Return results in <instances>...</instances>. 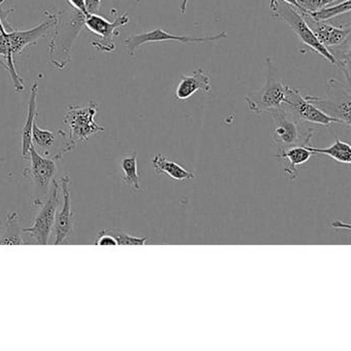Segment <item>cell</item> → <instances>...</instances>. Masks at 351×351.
Here are the masks:
<instances>
[{"mask_svg":"<svg viewBox=\"0 0 351 351\" xmlns=\"http://www.w3.org/2000/svg\"><path fill=\"white\" fill-rule=\"evenodd\" d=\"M46 20L36 27L29 30H12L0 34V65L5 67L10 75L15 86L16 92L21 93L24 90L23 80L20 77L19 73L16 71L14 56L20 55L24 49L32 45L38 44L40 38H45L52 28H54L57 17L50 12L45 11Z\"/></svg>","mask_w":351,"mask_h":351,"instance_id":"obj_1","label":"cell"},{"mask_svg":"<svg viewBox=\"0 0 351 351\" xmlns=\"http://www.w3.org/2000/svg\"><path fill=\"white\" fill-rule=\"evenodd\" d=\"M54 34L49 43V59L56 69H66L71 61V51L75 40L79 38L87 16L83 12L69 5L56 15Z\"/></svg>","mask_w":351,"mask_h":351,"instance_id":"obj_2","label":"cell"},{"mask_svg":"<svg viewBox=\"0 0 351 351\" xmlns=\"http://www.w3.org/2000/svg\"><path fill=\"white\" fill-rule=\"evenodd\" d=\"M274 122L272 131L273 141L278 145V151L291 147L310 145L314 130L304 127L303 122L289 108L281 104L276 108L269 110Z\"/></svg>","mask_w":351,"mask_h":351,"instance_id":"obj_3","label":"cell"},{"mask_svg":"<svg viewBox=\"0 0 351 351\" xmlns=\"http://www.w3.org/2000/svg\"><path fill=\"white\" fill-rule=\"evenodd\" d=\"M271 16L278 21L285 22L295 32L302 43L309 47L316 54L324 57L328 62L335 64V58L326 47L322 46L306 23L302 14L293 5L282 0H270Z\"/></svg>","mask_w":351,"mask_h":351,"instance_id":"obj_4","label":"cell"},{"mask_svg":"<svg viewBox=\"0 0 351 351\" xmlns=\"http://www.w3.org/2000/svg\"><path fill=\"white\" fill-rule=\"evenodd\" d=\"M266 64L268 73L264 87L258 91L250 92L245 96L248 110L256 114L269 112L285 104L287 85L283 84L277 77V71L271 58H267Z\"/></svg>","mask_w":351,"mask_h":351,"instance_id":"obj_5","label":"cell"},{"mask_svg":"<svg viewBox=\"0 0 351 351\" xmlns=\"http://www.w3.org/2000/svg\"><path fill=\"white\" fill-rule=\"evenodd\" d=\"M98 112V104L93 99L87 106H69L64 116V123L69 127V139L73 145L86 143L104 128L94 121Z\"/></svg>","mask_w":351,"mask_h":351,"instance_id":"obj_6","label":"cell"},{"mask_svg":"<svg viewBox=\"0 0 351 351\" xmlns=\"http://www.w3.org/2000/svg\"><path fill=\"white\" fill-rule=\"evenodd\" d=\"M60 184L56 180H53L52 186L49 191L48 197L40 206L38 215H36L32 226L22 229V233L27 234L34 243L40 245H46L49 243L51 235L54 229L55 219H56L57 209L60 202Z\"/></svg>","mask_w":351,"mask_h":351,"instance_id":"obj_7","label":"cell"},{"mask_svg":"<svg viewBox=\"0 0 351 351\" xmlns=\"http://www.w3.org/2000/svg\"><path fill=\"white\" fill-rule=\"evenodd\" d=\"M29 166L23 171V176L30 178L36 188V199L34 204L42 205L48 197L51 184L57 174V161L50 157H45L36 151L34 145L30 149Z\"/></svg>","mask_w":351,"mask_h":351,"instance_id":"obj_8","label":"cell"},{"mask_svg":"<svg viewBox=\"0 0 351 351\" xmlns=\"http://www.w3.org/2000/svg\"><path fill=\"white\" fill-rule=\"evenodd\" d=\"M328 98L326 99L315 96H306V99L324 114L350 127L351 95L349 88L346 89L337 80H330L328 82Z\"/></svg>","mask_w":351,"mask_h":351,"instance_id":"obj_9","label":"cell"},{"mask_svg":"<svg viewBox=\"0 0 351 351\" xmlns=\"http://www.w3.org/2000/svg\"><path fill=\"white\" fill-rule=\"evenodd\" d=\"M128 23V14L120 16L114 22L108 21L106 18L97 14H90L86 17L85 27L99 38L91 42L92 46L96 48V50L99 52L112 53L116 50L114 38L120 34L117 29L124 27Z\"/></svg>","mask_w":351,"mask_h":351,"instance_id":"obj_10","label":"cell"},{"mask_svg":"<svg viewBox=\"0 0 351 351\" xmlns=\"http://www.w3.org/2000/svg\"><path fill=\"white\" fill-rule=\"evenodd\" d=\"M227 38L228 34L226 32H219L215 36L193 38V36H176V34H168L165 30L157 28L152 32L130 36L124 40V44L130 56L134 57L135 52L139 47L143 46V45L153 44V43L178 42L184 45L199 44V43L219 42V40H226Z\"/></svg>","mask_w":351,"mask_h":351,"instance_id":"obj_11","label":"cell"},{"mask_svg":"<svg viewBox=\"0 0 351 351\" xmlns=\"http://www.w3.org/2000/svg\"><path fill=\"white\" fill-rule=\"evenodd\" d=\"M283 104L302 122L312 123V124L322 125L324 127L330 126L332 124L343 125L341 121L322 112L319 108L308 101L306 97H303L299 90L293 89L289 85L285 90Z\"/></svg>","mask_w":351,"mask_h":351,"instance_id":"obj_12","label":"cell"},{"mask_svg":"<svg viewBox=\"0 0 351 351\" xmlns=\"http://www.w3.org/2000/svg\"><path fill=\"white\" fill-rule=\"evenodd\" d=\"M71 182L69 174H66L59 180L61 193H62L63 205L61 210L56 213V219H55L52 233L54 234L55 245L64 243L65 240L75 231V213L71 208V196L69 191Z\"/></svg>","mask_w":351,"mask_h":351,"instance_id":"obj_13","label":"cell"},{"mask_svg":"<svg viewBox=\"0 0 351 351\" xmlns=\"http://www.w3.org/2000/svg\"><path fill=\"white\" fill-rule=\"evenodd\" d=\"M300 13L303 16L306 23L308 24L318 42L322 46L326 47L328 50L334 47L341 46L350 40L351 26H345V27L340 26L339 27V26L328 23V21H316L303 12H300Z\"/></svg>","mask_w":351,"mask_h":351,"instance_id":"obj_14","label":"cell"},{"mask_svg":"<svg viewBox=\"0 0 351 351\" xmlns=\"http://www.w3.org/2000/svg\"><path fill=\"white\" fill-rule=\"evenodd\" d=\"M211 90V81L202 69H197L191 75H182L178 88L176 97L178 100H188L198 91L208 94Z\"/></svg>","mask_w":351,"mask_h":351,"instance_id":"obj_15","label":"cell"},{"mask_svg":"<svg viewBox=\"0 0 351 351\" xmlns=\"http://www.w3.org/2000/svg\"><path fill=\"white\" fill-rule=\"evenodd\" d=\"M38 82L32 85V93H30L29 102H28L27 117H26L25 125L22 130V156L24 160H29L30 149L32 145V128L38 116Z\"/></svg>","mask_w":351,"mask_h":351,"instance_id":"obj_16","label":"cell"},{"mask_svg":"<svg viewBox=\"0 0 351 351\" xmlns=\"http://www.w3.org/2000/svg\"><path fill=\"white\" fill-rule=\"evenodd\" d=\"M314 155L315 154L309 151L306 145L305 147L299 145V147H291L282 149V151H278V154L275 157L287 159L289 161L287 165L285 166V171L287 176L291 178V180H295L299 174L297 169L298 166L303 165Z\"/></svg>","mask_w":351,"mask_h":351,"instance_id":"obj_17","label":"cell"},{"mask_svg":"<svg viewBox=\"0 0 351 351\" xmlns=\"http://www.w3.org/2000/svg\"><path fill=\"white\" fill-rule=\"evenodd\" d=\"M153 166L155 168L156 174L166 173L169 176L172 180H178V182H184L186 180L194 178V173L184 169L182 166L174 162L169 161L165 156L156 155L153 159Z\"/></svg>","mask_w":351,"mask_h":351,"instance_id":"obj_18","label":"cell"},{"mask_svg":"<svg viewBox=\"0 0 351 351\" xmlns=\"http://www.w3.org/2000/svg\"><path fill=\"white\" fill-rule=\"evenodd\" d=\"M61 130L50 131L40 129L36 122L32 128V143L36 149H40V155L45 157H52V147L56 145L57 137L60 135Z\"/></svg>","mask_w":351,"mask_h":351,"instance_id":"obj_19","label":"cell"},{"mask_svg":"<svg viewBox=\"0 0 351 351\" xmlns=\"http://www.w3.org/2000/svg\"><path fill=\"white\" fill-rule=\"evenodd\" d=\"M312 153L322 154V155L328 156L332 159L336 160L339 163L350 164L351 163V147L349 143L340 141L336 137V141L330 147L322 149V147H314L311 145H306Z\"/></svg>","mask_w":351,"mask_h":351,"instance_id":"obj_20","label":"cell"},{"mask_svg":"<svg viewBox=\"0 0 351 351\" xmlns=\"http://www.w3.org/2000/svg\"><path fill=\"white\" fill-rule=\"evenodd\" d=\"M19 213H8L5 219V229L3 238L0 240V244L3 245H23L25 244L22 238V228L20 226Z\"/></svg>","mask_w":351,"mask_h":351,"instance_id":"obj_21","label":"cell"},{"mask_svg":"<svg viewBox=\"0 0 351 351\" xmlns=\"http://www.w3.org/2000/svg\"><path fill=\"white\" fill-rule=\"evenodd\" d=\"M122 169V180L125 184L138 192L141 189V176L137 172V153L125 156L121 162Z\"/></svg>","mask_w":351,"mask_h":351,"instance_id":"obj_22","label":"cell"},{"mask_svg":"<svg viewBox=\"0 0 351 351\" xmlns=\"http://www.w3.org/2000/svg\"><path fill=\"white\" fill-rule=\"evenodd\" d=\"M351 10V0H345L336 5H328L315 12H310L308 15L316 21H330L339 16L348 14Z\"/></svg>","mask_w":351,"mask_h":351,"instance_id":"obj_23","label":"cell"},{"mask_svg":"<svg viewBox=\"0 0 351 351\" xmlns=\"http://www.w3.org/2000/svg\"><path fill=\"white\" fill-rule=\"evenodd\" d=\"M110 235L114 236L118 245H145L149 237H135L117 229H106Z\"/></svg>","mask_w":351,"mask_h":351,"instance_id":"obj_24","label":"cell"},{"mask_svg":"<svg viewBox=\"0 0 351 351\" xmlns=\"http://www.w3.org/2000/svg\"><path fill=\"white\" fill-rule=\"evenodd\" d=\"M5 1L7 0H0V5H3ZM14 10H8V11H5V10L0 9V28L3 30V34H5L8 32H12L13 27H12L11 24L8 22L7 18L10 14L13 13Z\"/></svg>","mask_w":351,"mask_h":351,"instance_id":"obj_25","label":"cell"},{"mask_svg":"<svg viewBox=\"0 0 351 351\" xmlns=\"http://www.w3.org/2000/svg\"><path fill=\"white\" fill-rule=\"evenodd\" d=\"M95 244L96 245H118V242L114 239V236L108 234L104 229L98 234Z\"/></svg>","mask_w":351,"mask_h":351,"instance_id":"obj_26","label":"cell"},{"mask_svg":"<svg viewBox=\"0 0 351 351\" xmlns=\"http://www.w3.org/2000/svg\"><path fill=\"white\" fill-rule=\"evenodd\" d=\"M69 5L83 12L86 16H88L87 11H86V0H67Z\"/></svg>","mask_w":351,"mask_h":351,"instance_id":"obj_27","label":"cell"},{"mask_svg":"<svg viewBox=\"0 0 351 351\" xmlns=\"http://www.w3.org/2000/svg\"><path fill=\"white\" fill-rule=\"evenodd\" d=\"M189 0H182L180 3V13L184 14L186 12V7H188Z\"/></svg>","mask_w":351,"mask_h":351,"instance_id":"obj_28","label":"cell"},{"mask_svg":"<svg viewBox=\"0 0 351 351\" xmlns=\"http://www.w3.org/2000/svg\"><path fill=\"white\" fill-rule=\"evenodd\" d=\"M5 221H0V240L3 238V233H5Z\"/></svg>","mask_w":351,"mask_h":351,"instance_id":"obj_29","label":"cell"},{"mask_svg":"<svg viewBox=\"0 0 351 351\" xmlns=\"http://www.w3.org/2000/svg\"><path fill=\"white\" fill-rule=\"evenodd\" d=\"M282 1H285V3H289V5H293V8L299 10V8H298L297 0H282Z\"/></svg>","mask_w":351,"mask_h":351,"instance_id":"obj_30","label":"cell"},{"mask_svg":"<svg viewBox=\"0 0 351 351\" xmlns=\"http://www.w3.org/2000/svg\"><path fill=\"white\" fill-rule=\"evenodd\" d=\"M3 159H0V164L3 163Z\"/></svg>","mask_w":351,"mask_h":351,"instance_id":"obj_31","label":"cell"},{"mask_svg":"<svg viewBox=\"0 0 351 351\" xmlns=\"http://www.w3.org/2000/svg\"><path fill=\"white\" fill-rule=\"evenodd\" d=\"M3 34V30H1V28H0V34Z\"/></svg>","mask_w":351,"mask_h":351,"instance_id":"obj_32","label":"cell"}]
</instances>
